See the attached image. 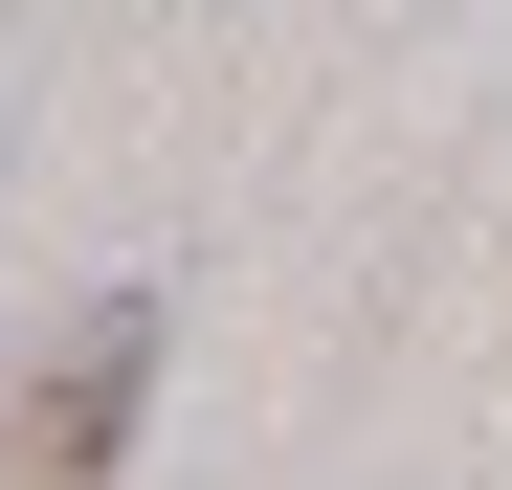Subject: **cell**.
I'll list each match as a JSON object with an SVG mask.
<instances>
[{
  "mask_svg": "<svg viewBox=\"0 0 512 490\" xmlns=\"http://www.w3.org/2000/svg\"><path fill=\"white\" fill-rule=\"evenodd\" d=\"M134 401H156V290H90L23 379H0V490H112Z\"/></svg>",
  "mask_w": 512,
  "mask_h": 490,
  "instance_id": "1",
  "label": "cell"
}]
</instances>
